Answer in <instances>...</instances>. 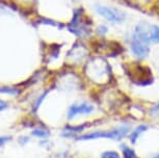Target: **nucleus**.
I'll list each match as a JSON object with an SVG mask.
<instances>
[{
  "label": "nucleus",
  "mask_w": 159,
  "mask_h": 158,
  "mask_svg": "<svg viewBox=\"0 0 159 158\" xmlns=\"http://www.w3.org/2000/svg\"><path fill=\"white\" fill-rule=\"evenodd\" d=\"M88 76L98 84H105L111 79V69L105 59L97 57L88 65Z\"/></svg>",
  "instance_id": "obj_1"
},
{
  "label": "nucleus",
  "mask_w": 159,
  "mask_h": 158,
  "mask_svg": "<svg viewBox=\"0 0 159 158\" xmlns=\"http://www.w3.org/2000/svg\"><path fill=\"white\" fill-rule=\"evenodd\" d=\"M132 35L148 45L159 43V26L148 22H140L136 25Z\"/></svg>",
  "instance_id": "obj_2"
},
{
  "label": "nucleus",
  "mask_w": 159,
  "mask_h": 158,
  "mask_svg": "<svg viewBox=\"0 0 159 158\" xmlns=\"http://www.w3.org/2000/svg\"><path fill=\"white\" fill-rule=\"evenodd\" d=\"M129 132V128L122 126L119 128H115L109 131H95V132L88 133L85 135L80 136L79 141H89V139H97V138H109L113 141H121L124 138Z\"/></svg>",
  "instance_id": "obj_3"
},
{
  "label": "nucleus",
  "mask_w": 159,
  "mask_h": 158,
  "mask_svg": "<svg viewBox=\"0 0 159 158\" xmlns=\"http://www.w3.org/2000/svg\"><path fill=\"white\" fill-rule=\"evenodd\" d=\"M95 10L98 15H100L112 24H121L126 19V15L116 7H106V5H96Z\"/></svg>",
  "instance_id": "obj_4"
},
{
  "label": "nucleus",
  "mask_w": 159,
  "mask_h": 158,
  "mask_svg": "<svg viewBox=\"0 0 159 158\" xmlns=\"http://www.w3.org/2000/svg\"><path fill=\"white\" fill-rule=\"evenodd\" d=\"M132 80L139 85H148L152 82V74L150 70L145 65H131L130 73Z\"/></svg>",
  "instance_id": "obj_5"
},
{
  "label": "nucleus",
  "mask_w": 159,
  "mask_h": 158,
  "mask_svg": "<svg viewBox=\"0 0 159 158\" xmlns=\"http://www.w3.org/2000/svg\"><path fill=\"white\" fill-rule=\"evenodd\" d=\"M70 30L78 37H86L89 34V25L88 20H84V16L81 13H76L70 25Z\"/></svg>",
  "instance_id": "obj_6"
},
{
  "label": "nucleus",
  "mask_w": 159,
  "mask_h": 158,
  "mask_svg": "<svg viewBox=\"0 0 159 158\" xmlns=\"http://www.w3.org/2000/svg\"><path fill=\"white\" fill-rule=\"evenodd\" d=\"M130 47L132 53L139 59H143L149 54V45L143 43L133 35H131L130 38Z\"/></svg>",
  "instance_id": "obj_7"
},
{
  "label": "nucleus",
  "mask_w": 159,
  "mask_h": 158,
  "mask_svg": "<svg viewBox=\"0 0 159 158\" xmlns=\"http://www.w3.org/2000/svg\"><path fill=\"white\" fill-rule=\"evenodd\" d=\"M94 111V106L89 103H80V104H73L70 106L68 111V119H74L77 115H89Z\"/></svg>",
  "instance_id": "obj_8"
},
{
  "label": "nucleus",
  "mask_w": 159,
  "mask_h": 158,
  "mask_svg": "<svg viewBox=\"0 0 159 158\" xmlns=\"http://www.w3.org/2000/svg\"><path fill=\"white\" fill-rule=\"evenodd\" d=\"M88 126V124L83 125H78V126H66L62 130V135L65 138H74L75 135H77L78 133H80L81 131L84 130V128Z\"/></svg>",
  "instance_id": "obj_9"
},
{
  "label": "nucleus",
  "mask_w": 159,
  "mask_h": 158,
  "mask_svg": "<svg viewBox=\"0 0 159 158\" xmlns=\"http://www.w3.org/2000/svg\"><path fill=\"white\" fill-rule=\"evenodd\" d=\"M147 129H148V126H146V125H139V127L135 128V129L132 131L131 134H130V138H129V139H130V142H132V144H135L136 141L140 136V134H142L143 132H145Z\"/></svg>",
  "instance_id": "obj_10"
},
{
  "label": "nucleus",
  "mask_w": 159,
  "mask_h": 158,
  "mask_svg": "<svg viewBox=\"0 0 159 158\" xmlns=\"http://www.w3.org/2000/svg\"><path fill=\"white\" fill-rule=\"evenodd\" d=\"M121 150H122L123 158H139L135 152L132 150L130 147H128L127 145L123 144L121 146Z\"/></svg>",
  "instance_id": "obj_11"
},
{
  "label": "nucleus",
  "mask_w": 159,
  "mask_h": 158,
  "mask_svg": "<svg viewBox=\"0 0 159 158\" xmlns=\"http://www.w3.org/2000/svg\"><path fill=\"white\" fill-rule=\"evenodd\" d=\"M32 134L40 138H47L49 136V131L46 129H42V128H38V129H34L32 131Z\"/></svg>",
  "instance_id": "obj_12"
},
{
  "label": "nucleus",
  "mask_w": 159,
  "mask_h": 158,
  "mask_svg": "<svg viewBox=\"0 0 159 158\" xmlns=\"http://www.w3.org/2000/svg\"><path fill=\"white\" fill-rule=\"evenodd\" d=\"M0 93L8 95H18L19 94V89H17L16 88H11V86H2V88H0Z\"/></svg>",
  "instance_id": "obj_13"
},
{
  "label": "nucleus",
  "mask_w": 159,
  "mask_h": 158,
  "mask_svg": "<svg viewBox=\"0 0 159 158\" xmlns=\"http://www.w3.org/2000/svg\"><path fill=\"white\" fill-rule=\"evenodd\" d=\"M101 158H121V156L116 151H106L102 153Z\"/></svg>",
  "instance_id": "obj_14"
},
{
  "label": "nucleus",
  "mask_w": 159,
  "mask_h": 158,
  "mask_svg": "<svg viewBox=\"0 0 159 158\" xmlns=\"http://www.w3.org/2000/svg\"><path fill=\"white\" fill-rule=\"evenodd\" d=\"M151 114L152 115H159V102L156 103L155 105L151 108Z\"/></svg>",
  "instance_id": "obj_15"
},
{
  "label": "nucleus",
  "mask_w": 159,
  "mask_h": 158,
  "mask_svg": "<svg viewBox=\"0 0 159 158\" xmlns=\"http://www.w3.org/2000/svg\"><path fill=\"white\" fill-rule=\"evenodd\" d=\"M10 139H11L10 136H0V147L3 146L4 144H7Z\"/></svg>",
  "instance_id": "obj_16"
},
{
  "label": "nucleus",
  "mask_w": 159,
  "mask_h": 158,
  "mask_svg": "<svg viewBox=\"0 0 159 158\" xmlns=\"http://www.w3.org/2000/svg\"><path fill=\"white\" fill-rule=\"evenodd\" d=\"M97 31L99 32V34H106V32H107V27H106V26H104V25H100L97 28Z\"/></svg>",
  "instance_id": "obj_17"
},
{
  "label": "nucleus",
  "mask_w": 159,
  "mask_h": 158,
  "mask_svg": "<svg viewBox=\"0 0 159 158\" xmlns=\"http://www.w3.org/2000/svg\"><path fill=\"white\" fill-rule=\"evenodd\" d=\"M7 107V103L4 102V101H2V100H0V111L4 110Z\"/></svg>",
  "instance_id": "obj_18"
},
{
  "label": "nucleus",
  "mask_w": 159,
  "mask_h": 158,
  "mask_svg": "<svg viewBox=\"0 0 159 158\" xmlns=\"http://www.w3.org/2000/svg\"><path fill=\"white\" fill-rule=\"evenodd\" d=\"M151 158H159V154L155 155V156H153V157H151Z\"/></svg>",
  "instance_id": "obj_19"
},
{
  "label": "nucleus",
  "mask_w": 159,
  "mask_h": 158,
  "mask_svg": "<svg viewBox=\"0 0 159 158\" xmlns=\"http://www.w3.org/2000/svg\"><path fill=\"white\" fill-rule=\"evenodd\" d=\"M136 1H137V2H139V1H142V0H136ZM143 1H145V2H148V1H149V0H143Z\"/></svg>",
  "instance_id": "obj_20"
}]
</instances>
